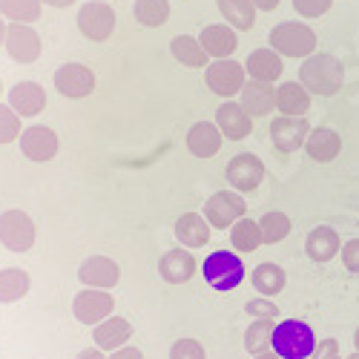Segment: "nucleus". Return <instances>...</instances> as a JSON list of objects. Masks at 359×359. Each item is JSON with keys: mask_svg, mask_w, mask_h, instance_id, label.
<instances>
[{"mask_svg": "<svg viewBox=\"0 0 359 359\" xmlns=\"http://www.w3.org/2000/svg\"><path fill=\"white\" fill-rule=\"evenodd\" d=\"M170 359H207V351L196 339H178L170 348Z\"/></svg>", "mask_w": 359, "mask_h": 359, "instance_id": "39", "label": "nucleus"}, {"mask_svg": "<svg viewBox=\"0 0 359 359\" xmlns=\"http://www.w3.org/2000/svg\"><path fill=\"white\" fill-rule=\"evenodd\" d=\"M259 230H262V242L264 245H279L282 238L290 236L293 224H290V216L282 213V210H271L259 219Z\"/></svg>", "mask_w": 359, "mask_h": 359, "instance_id": "34", "label": "nucleus"}, {"mask_svg": "<svg viewBox=\"0 0 359 359\" xmlns=\"http://www.w3.org/2000/svg\"><path fill=\"white\" fill-rule=\"evenodd\" d=\"M109 359H144V353L135 348V345H124V348H118L109 353Z\"/></svg>", "mask_w": 359, "mask_h": 359, "instance_id": "43", "label": "nucleus"}, {"mask_svg": "<svg viewBox=\"0 0 359 359\" xmlns=\"http://www.w3.org/2000/svg\"><path fill=\"white\" fill-rule=\"evenodd\" d=\"M250 282H253V287H256L259 296H267V299H271V296H276V293L285 290V285H287V273H285V267L276 264V262H262V264L253 267Z\"/></svg>", "mask_w": 359, "mask_h": 359, "instance_id": "28", "label": "nucleus"}, {"mask_svg": "<svg viewBox=\"0 0 359 359\" xmlns=\"http://www.w3.org/2000/svg\"><path fill=\"white\" fill-rule=\"evenodd\" d=\"M29 273L23 267H4L0 271V305H12L29 293Z\"/></svg>", "mask_w": 359, "mask_h": 359, "instance_id": "30", "label": "nucleus"}, {"mask_svg": "<svg viewBox=\"0 0 359 359\" xmlns=\"http://www.w3.org/2000/svg\"><path fill=\"white\" fill-rule=\"evenodd\" d=\"M245 311H248L250 319H276V316H279V305L271 302L267 296H256V299H250V302L245 305Z\"/></svg>", "mask_w": 359, "mask_h": 359, "instance_id": "38", "label": "nucleus"}, {"mask_svg": "<svg viewBox=\"0 0 359 359\" xmlns=\"http://www.w3.org/2000/svg\"><path fill=\"white\" fill-rule=\"evenodd\" d=\"M198 43L204 46V52L213 57V61H222V57H230L238 46V38H236V29L227 26V23H213V26H204L201 35H198Z\"/></svg>", "mask_w": 359, "mask_h": 359, "instance_id": "22", "label": "nucleus"}, {"mask_svg": "<svg viewBox=\"0 0 359 359\" xmlns=\"http://www.w3.org/2000/svg\"><path fill=\"white\" fill-rule=\"evenodd\" d=\"M133 15L141 26L147 29H158L167 23L170 18V4L167 0H135V6H133Z\"/></svg>", "mask_w": 359, "mask_h": 359, "instance_id": "35", "label": "nucleus"}, {"mask_svg": "<svg viewBox=\"0 0 359 359\" xmlns=\"http://www.w3.org/2000/svg\"><path fill=\"white\" fill-rule=\"evenodd\" d=\"M299 83H302L311 95L331 98L345 83V67L331 52H313L311 57L302 61V67H299Z\"/></svg>", "mask_w": 359, "mask_h": 359, "instance_id": "1", "label": "nucleus"}, {"mask_svg": "<svg viewBox=\"0 0 359 359\" xmlns=\"http://www.w3.org/2000/svg\"><path fill=\"white\" fill-rule=\"evenodd\" d=\"M78 29H81L83 38L95 41V43H104L115 32V9L109 4L89 0V4H83L81 12H78Z\"/></svg>", "mask_w": 359, "mask_h": 359, "instance_id": "11", "label": "nucleus"}, {"mask_svg": "<svg viewBox=\"0 0 359 359\" xmlns=\"http://www.w3.org/2000/svg\"><path fill=\"white\" fill-rule=\"evenodd\" d=\"M339 250H342V238H339V233H337L334 227H327V224L313 227V230L308 233V238H305V253H308V259L316 262V264L331 262Z\"/></svg>", "mask_w": 359, "mask_h": 359, "instance_id": "23", "label": "nucleus"}, {"mask_svg": "<svg viewBox=\"0 0 359 359\" xmlns=\"http://www.w3.org/2000/svg\"><path fill=\"white\" fill-rule=\"evenodd\" d=\"M0 93H4V83H0Z\"/></svg>", "mask_w": 359, "mask_h": 359, "instance_id": "51", "label": "nucleus"}, {"mask_svg": "<svg viewBox=\"0 0 359 359\" xmlns=\"http://www.w3.org/2000/svg\"><path fill=\"white\" fill-rule=\"evenodd\" d=\"M0 245L12 253H26L35 245V222L23 210H6L0 216Z\"/></svg>", "mask_w": 359, "mask_h": 359, "instance_id": "9", "label": "nucleus"}, {"mask_svg": "<svg viewBox=\"0 0 359 359\" xmlns=\"http://www.w3.org/2000/svg\"><path fill=\"white\" fill-rule=\"evenodd\" d=\"M57 147H61V141H57L55 130L52 127H43V124H32V127H26L20 133V153L29 158V161H52L55 153H57Z\"/></svg>", "mask_w": 359, "mask_h": 359, "instance_id": "14", "label": "nucleus"}, {"mask_svg": "<svg viewBox=\"0 0 359 359\" xmlns=\"http://www.w3.org/2000/svg\"><path fill=\"white\" fill-rule=\"evenodd\" d=\"M20 115L9 104H0V144H12L20 138Z\"/></svg>", "mask_w": 359, "mask_h": 359, "instance_id": "37", "label": "nucleus"}, {"mask_svg": "<svg viewBox=\"0 0 359 359\" xmlns=\"http://www.w3.org/2000/svg\"><path fill=\"white\" fill-rule=\"evenodd\" d=\"M238 104L245 107L250 118H267L276 109V86L267 81H253L248 78L242 93H238Z\"/></svg>", "mask_w": 359, "mask_h": 359, "instance_id": "16", "label": "nucleus"}, {"mask_svg": "<svg viewBox=\"0 0 359 359\" xmlns=\"http://www.w3.org/2000/svg\"><path fill=\"white\" fill-rule=\"evenodd\" d=\"M248 213V204H245V196L236 193V190H219L207 198L201 216L210 222V227L216 230H224V227H233L238 219H245Z\"/></svg>", "mask_w": 359, "mask_h": 359, "instance_id": "5", "label": "nucleus"}, {"mask_svg": "<svg viewBox=\"0 0 359 359\" xmlns=\"http://www.w3.org/2000/svg\"><path fill=\"white\" fill-rule=\"evenodd\" d=\"M331 6H334V0H293V9L302 18H308V20L327 15V12H331Z\"/></svg>", "mask_w": 359, "mask_h": 359, "instance_id": "40", "label": "nucleus"}, {"mask_svg": "<svg viewBox=\"0 0 359 359\" xmlns=\"http://www.w3.org/2000/svg\"><path fill=\"white\" fill-rule=\"evenodd\" d=\"M175 238L182 242V248H204L210 242V222H207L201 213H184L175 222Z\"/></svg>", "mask_w": 359, "mask_h": 359, "instance_id": "26", "label": "nucleus"}, {"mask_svg": "<svg viewBox=\"0 0 359 359\" xmlns=\"http://www.w3.org/2000/svg\"><path fill=\"white\" fill-rule=\"evenodd\" d=\"M253 359H282V356L273 353V351H264V353H259V356H253Z\"/></svg>", "mask_w": 359, "mask_h": 359, "instance_id": "47", "label": "nucleus"}, {"mask_svg": "<svg viewBox=\"0 0 359 359\" xmlns=\"http://www.w3.org/2000/svg\"><path fill=\"white\" fill-rule=\"evenodd\" d=\"M52 81H55L57 93H61L64 98H72V101L89 98L95 93V72L89 67H83V64H64V67H57Z\"/></svg>", "mask_w": 359, "mask_h": 359, "instance_id": "12", "label": "nucleus"}, {"mask_svg": "<svg viewBox=\"0 0 359 359\" xmlns=\"http://www.w3.org/2000/svg\"><path fill=\"white\" fill-rule=\"evenodd\" d=\"M273 353H279L282 359H308L316 351V334L313 327L302 319H285L276 322L273 331Z\"/></svg>", "mask_w": 359, "mask_h": 359, "instance_id": "2", "label": "nucleus"}, {"mask_svg": "<svg viewBox=\"0 0 359 359\" xmlns=\"http://www.w3.org/2000/svg\"><path fill=\"white\" fill-rule=\"evenodd\" d=\"M273 331H276V319H253L248 325V331H245V351L250 356H259L264 351H271Z\"/></svg>", "mask_w": 359, "mask_h": 359, "instance_id": "33", "label": "nucleus"}, {"mask_svg": "<svg viewBox=\"0 0 359 359\" xmlns=\"http://www.w3.org/2000/svg\"><path fill=\"white\" fill-rule=\"evenodd\" d=\"M216 127L227 141H242L253 133V118L245 112V107L238 101H224L216 109Z\"/></svg>", "mask_w": 359, "mask_h": 359, "instance_id": "17", "label": "nucleus"}, {"mask_svg": "<svg viewBox=\"0 0 359 359\" xmlns=\"http://www.w3.org/2000/svg\"><path fill=\"white\" fill-rule=\"evenodd\" d=\"M4 43H6V23L0 20V46H4Z\"/></svg>", "mask_w": 359, "mask_h": 359, "instance_id": "48", "label": "nucleus"}, {"mask_svg": "<svg viewBox=\"0 0 359 359\" xmlns=\"http://www.w3.org/2000/svg\"><path fill=\"white\" fill-rule=\"evenodd\" d=\"M311 130L313 127L308 124L305 115H299V118L276 115L271 121V141H273V147L279 149V153L290 156V153H296V149H305V141H308Z\"/></svg>", "mask_w": 359, "mask_h": 359, "instance_id": "8", "label": "nucleus"}, {"mask_svg": "<svg viewBox=\"0 0 359 359\" xmlns=\"http://www.w3.org/2000/svg\"><path fill=\"white\" fill-rule=\"evenodd\" d=\"M43 0H0V15L9 18L12 23H29L41 18Z\"/></svg>", "mask_w": 359, "mask_h": 359, "instance_id": "36", "label": "nucleus"}, {"mask_svg": "<svg viewBox=\"0 0 359 359\" xmlns=\"http://www.w3.org/2000/svg\"><path fill=\"white\" fill-rule=\"evenodd\" d=\"M196 256L190 253V250H184V248H172V250H167L161 259H158V273H161V279L164 282H170V285H184V282H190L193 276H196Z\"/></svg>", "mask_w": 359, "mask_h": 359, "instance_id": "20", "label": "nucleus"}, {"mask_svg": "<svg viewBox=\"0 0 359 359\" xmlns=\"http://www.w3.org/2000/svg\"><path fill=\"white\" fill-rule=\"evenodd\" d=\"M46 6H55V9H64V6H72L75 0H43Z\"/></svg>", "mask_w": 359, "mask_h": 359, "instance_id": "46", "label": "nucleus"}, {"mask_svg": "<svg viewBox=\"0 0 359 359\" xmlns=\"http://www.w3.org/2000/svg\"><path fill=\"white\" fill-rule=\"evenodd\" d=\"M353 342H356V351H359V327H356V334H353Z\"/></svg>", "mask_w": 359, "mask_h": 359, "instance_id": "49", "label": "nucleus"}, {"mask_svg": "<svg viewBox=\"0 0 359 359\" xmlns=\"http://www.w3.org/2000/svg\"><path fill=\"white\" fill-rule=\"evenodd\" d=\"M271 49L285 55V57H311L316 49V32L308 23H299V20H285L276 23L271 29Z\"/></svg>", "mask_w": 359, "mask_h": 359, "instance_id": "3", "label": "nucleus"}, {"mask_svg": "<svg viewBox=\"0 0 359 359\" xmlns=\"http://www.w3.org/2000/svg\"><path fill=\"white\" fill-rule=\"evenodd\" d=\"M282 55L273 52L271 46L267 49H256L248 55V61H245V72L253 78V81H267V83H273L282 78Z\"/></svg>", "mask_w": 359, "mask_h": 359, "instance_id": "25", "label": "nucleus"}, {"mask_svg": "<svg viewBox=\"0 0 359 359\" xmlns=\"http://www.w3.org/2000/svg\"><path fill=\"white\" fill-rule=\"evenodd\" d=\"M9 107L20 118H35L46 107V89L38 81H20L9 89Z\"/></svg>", "mask_w": 359, "mask_h": 359, "instance_id": "18", "label": "nucleus"}, {"mask_svg": "<svg viewBox=\"0 0 359 359\" xmlns=\"http://www.w3.org/2000/svg\"><path fill=\"white\" fill-rule=\"evenodd\" d=\"M339 256H342V264L348 267V271L359 276V238H351V242H345L342 250H339Z\"/></svg>", "mask_w": 359, "mask_h": 359, "instance_id": "41", "label": "nucleus"}, {"mask_svg": "<svg viewBox=\"0 0 359 359\" xmlns=\"http://www.w3.org/2000/svg\"><path fill=\"white\" fill-rule=\"evenodd\" d=\"M133 334H135V331H133L130 319H124V316H109V319H104L101 325L93 327V342H95V348L112 353V351H118V348L130 345Z\"/></svg>", "mask_w": 359, "mask_h": 359, "instance_id": "21", "label": "nucleus"}, {"mask_svg": "<svg viewBox=\"0 0 359 359\" xmlns=\"http://www.w3.org/2000/svg\"><path fill=\"white\" fill-rule=\"evenodd\" d=\"M219 12L227 20V26L238 29V32H248L256 23V6L253 0H219Z\"/></svg>", "mask_w": 359, "mask_h": 359, "instance_id": "31", "label": "nucleus"}, {"mask_svg": "<svg viewBox=\"0 0 359 359\" xmlns=\"http://www.w3.org/2000/svg\"><path fill=\"white\" fill-rule=\"evenodd\" d=\"M204 81L210 86V93H216L219 98H233L242 93L245 86V64L233 61V57H222V61H210V67L204 69Z\"/></svg>", "mask_w": 359, "mask_h": 359, "instance_id": "6", "label": "nucleus"}, {"mask_svg": "<svg viewBox=\"0 0 359 359\" xmlns=\"http://www.w3.org/2000/svg\"><path fill=\"white\" fill-rule=\"evenodd\" d=\"M222 130L210 121H198L190 127L187 133V149L196 158H213L219 149H222Z\"/></svg>", "mask_w": 359, "mask_h": 359, "instance_id": "24", "label": "nucleus"}, {"mask_svg": "<svg viewBox=\"0 0 359 359\" xmlns=\"http://www.w3.org/2000/svg\"><path fill=\"white\" fill-rule=\"evenodd\" d=\"M98 4H107V0H98Z\"/></svg>", "mask_w": 359, "mask_h": 359, "instance_id": "52", "label": "nucleus"}, {"mask_svg": "<svg viewBox=\"0 0 359 359\" xmlns=\"http://www.w3.org/2000/svg\"><path fill=\"white\" fill-rule=\"evenodd\" d=\"M4 46H6L9 57H12V61H18V64H35L41 57V52H43L41 35L29 23H9Z\"/></svg>", "mask_w": 359, "mask_h": 359, "instance_id": "13", "label": "nucleus"}, {"mask_svg": "<svg viewBox=\"0 0 359 359\" xmlns=\"http://www.w3.org/2000/svg\"><path fill=\"white\" fill-rule=\"evenodd\" d=\"M115 311V299L109 296V290H98V287H83L75 299H72V313L81 325L95 327L104 319H109Z\"/></svg>", "mask_w": 359, "mask_h": 359, "instance_id": "10", "label": "nucleus"}, {"mask_svg": "<svg viewBox=\"0 0 359 359\" xmlns=\"http://www.w3.org/2000/svg\"><path fill=\"white\" fill-rule=\"evenodd\" d=\"M170 52H172V57L178 64H184L190 69H201V67L207 69V67H210V55L204 52V46L193 35H175L170 41Z\"/></svg>", "mask_w": 359, "mask_h": 359, "instance_id": "29", "label": "nucleus"}, {"mask_svg": "<svg viewBox=\"0 0 359 359\" xmlns=\"http://www.w3.org/2000/svg\"><path fill=\"white\" fill-rule=\"evenodd\" d=\"M308 109H311V93L299 81H285L276 86V112L299 118Z\"/></svg>", "mask_w": 359, "mask_h": 359, "instance_id": "27", "label": "nucleus"}, {"mask_svg": "<svg viewBox=\"0 0 359 359\" xmlns=\"http://www.w3.org/2000/svg\"><path fill=\"white\" fill-rule=\"evenodd\" d=\"M264 161L253 153H238L227 161V170H224V178L227 184L236 190V193H253L262 182H264Z\"/></svg>", "mask_w": 359, "mask_h": 359, "instance_id": "7", "label": "nucleus"}, {"mask_svg": "<svg viewBox=\"0 0 359 359\" xmlns=\"http://www.w3.org/2000/svg\"><path fill=\"white\" fill-rule=\"evenodd\" d=\"M230 245L236 253H253L259 250L264 242H262V230H259V222L253 219H238L233 227H230Z\"/></svg>", "mask_w": 359, "mask_h": 359, "instance_id": "32", "label": "nucleus"}, {"mask_svg": "<svg viewBox=\"0 0 359 359\" xmlns=\"http://www.w3.org/2000/svg\"><path fill=\"white\" fill-rule=\"evenodd\" d=\"M305 153L316 164H331L342 153V135L334 127H313L305 141Z\"/></svg>", "mask_w": 359, "mask_h": 359, "instance_id": "19", "label": "nucleus"}, {"mask_svg": "<svg viewBox=\"0 0 359 359\" xmlns=\"http://www.w3.org/2000/svg\"><path fill=\"white\" fill-rule=\"evenodd\" d=\"M313 359H342V353H339V342H337V339H322V342H316Z\"/></svg>", "mask_w": 359, "mask_h": 359, "instance_id": "42", "label": "nucleus"}, {"mask_svg": "<svg viewBox=\"0 0 359 359\" xmlns=\"http://www.w3.org/2000/svg\"><path fill=\"white\" fill-rule=\"evenodd\" d=\"M279 4H282V0H253V6L262 9V12H273Z\"/></svg>", "mask_w": 359, "mask_h": 359, "instance_id": "45", "label": "nucleus"}, {"mask_svg": "<svg viewBox=\"0 0 359 359\" xmlns=\"http://www.w3.org/2000/svg\"><path fill=\"white\" fill-rule=\"evenodd\" d=\"M345 359H359V351H353L351 356H345Z\"/></svg>", "mask_w": 359, "mask_h": 359, "instance_id": "50", "label": "nucleus"}, {"mask_svg": "<svg viewBox=\"0 0 359 359\" xmlns=\"http://www.w3.org/2000/svg\"><path fill=\"white\" fill-rule=\"evenodd\" d=\"M78 279L83 287H98V290H109L121 282V267L109 256H89L81 267H78Z\"/></svg>", "mask_w": 359, "mask_h": 359, "instance_id": "15", "label": "nucleus"}, {"mask_svg": "<svg viewBox=\"0 0 359 359\" xmlns=\"http://www.w3.org/2000/svg\"><path fill=\"white\" fill-rule=\"evenodd\" d=\"M201 273L207 279L213 290H233L242 285L245 279V262L238 253H230V250H216L210 253L204 262H201Z\"/></svg>", "mask_w": 359, "mask_h": 359, "instance_id": "4", "label": "nucleus"}, {"mask_svg": "<svg viewBox=\"0 0 359 359\" xmlns=\"http://www.w3.org/2000/svg\"><path fill=\"white\" fill-rule=\"evenodd\" d=\"M75 359H107V356H104L101 348H86V351H81Z\"/></svg>", "mask_w": 359, "mask_h": 359, "instance_id": "44", "label": "nucleus"}]
</instances>
